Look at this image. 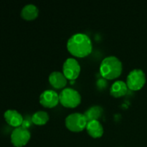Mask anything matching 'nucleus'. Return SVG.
<instances>
[{
  "mask_svg": "<svg viewBox=\"0 0 147 147\" xmlns=\"http://www.w3.org/2000/svg\"><path fill=\"white\" fill-rule=\"evenodd\" d=\"M67 49L75 57H84L88 55L93 49L90 37L85 33H76L67 42Z\"/></svg>",
  "mask_w": 147,
  "mask_h": 147,
  "instance_id": "f257e3e1",
  "label": "nucleus"
},
{
  "mask_svg": "<svg viewBox=\"0 0 147 147\" xmlns=\"http://www.w3.org/2000/svg\"><path fill=\"white\" fill-rule=\"evenodd\" d=\"M99 70L103 78L108 80H113L121 76L123 70V65L117 57L110 55L102 60Z\"/></svg>",
  "mask_w": 147,
  "mask_h": 147,
  "instance_id": "f03ea898",
  "label": "nucleus"
},
{
  "mask_svg": "<svg viewBox=\"0 0 147 147\" xmlns=\"http://www.w3.org/2000/svg\"><path fill=\"white\" fill-rule=\"evenodd\" d=\"M59 100L65 107L76 108L81 102V96L74 88H65L59 94Z\"/></svg>",
  "mask_w": 147,
  "mask_h": 147,
  "instance_id": "7ed1b4c3",
  "label": "nucleus"
},
{
  "mask_svg": "<svg viewBox=\"0 0 147 147\" xmlns=\"http://www.w3.org/2000/svg\"><path fill=\"white\" fill-rule=\"evenodd\" d=\"M65 126L67 129L73 132L82 131L87 126V119L84 113H70L65 119Z\"/></svg>",
  "mask_w": 147,
  "mask_h": 147,
  "instance_id": "20e7f679",
  "label": "nucleus"
},
{
  "mask_svg": "<svg viewBox=\"0 0 147 147\" xmlns=\"http://www.w3.org/2000/svg\"><path fill=\"white\" fill-rule=\"evenodd\" d=\"M128 88L132 90H139L143 88L146 83V75L139 68H135L130 71L126 78Z\"/></svg>",
  "mask_w": 147,
  "mask_h": 147,
  "instance_id": "39448f33",
  "label": "nucleus"
},
{
  "mask_svg": "<svg viewBox=\"0 0 147 147\" xmlns=\"http://www.w3.org/2000/svg\"><path fill=\"white\" fill-rule=\"evenodd\" d=\"M31 138V134L28 129L20 126L15 128L11 134V144L16 147L25 146Z\"/></svg>",
  "mask_w": 147,
  "mask_h": 147,
  "instance_id": "423d86ee",
  "label": "nucleus"
},
{
  "mask_svg": "<svg viewBox=\"0 0 147 147\" xmlns=\"http://www.w3.org/2000/svg\"><path fill=\"white\" fill-rule=\"evenodd\" d=\"M80 73V65L78 61L74 57L66 59L63 65V73L66 78L74 80L79 76Z\"/></svg>",
  "mask_w": 147,
  "mask_h": 147,
  "instance_id": "0eeeda50",
  "label": "nucleus"
},
{
  "mask_svg": "<svg viewBox=\"0 0 147 147\" xmlns=\"http://www.w3.org/2000/svg\"><path fill=\"white\" fill-rule=\"evenodd\" d=\"M59 102V94L51 89L44 90L40 96V103L45 108L55 107Z\"/></svg>",
  "mask_w": 147,
  "mask_h": 147,
  "instance_id": "6e6552de",
  "label": "nucleus"
},
{
  "mask_svg": "<svg viewBox=\"0 0 147 147\" xmlns=\"http://www.w3.org/2000/svg\"><path fill=\"white\" fill-rule=\"evenodd\" d=\"M4 119L9 125L14 128L21 126L24 121V119L21 113H19L17 111L11 109L6 111L4 113Z\"/></svg>",
  "mask_w": 147,
  "mask_h": 147,
  "instance_id": "1a4fd4ad",
  "label": "nucleus"
},
{
  "mask_svg": "<svg viewBox=\"0 0 147 147\" xmlns=\"http://www.w3.org/2000/svg\"><path fill=\"white\" fill-rule=\"evenodd\" d=\"M49 82L55 88L60 89L66 86L67 79L61 72L53 71L49 76Z\"/></svg>",
  "mask_w": 147,
  "mask_h": 147,
  "instance_id": "9d476101",
  "label": "nucleus"
},
{
  "mask_svg": "<svg viewBox=\"0 0 147 147\" xmlns=\"http://www.w3.org/2000/svg\"><path fill=\"white\" fill-rule=\"evenodd\" d=\"M86 130L88 134L93 138H100L103 134V127L98 120L88 121L86 126Z\"/></svg>",
  "mask_w": 147,
  "mask_h": 147,
  "instance_id": "9b49d317",
  "label": "nucleus"
},
{
  "mask_svg": "<svg viewBox=\"0 0 147 147\" xmlns=\"http://www.w3.org/2000/svg\"><path fill=\"white\" fill-rule=\"evenodd\" d=\"M128 86L126 82L123 80H116L110 88V94L115 98H119L126 95Z\"/></svg>",
  "mask_w": 147,
  "mask_h": 147,
  "instance_id": "f8f14e48",
  "label": "nucleus"
},
{
  "mask_svg": "<svg viewBox=\"0 0 147 147\" xmlns=\"http://www.w3.org/2000/svg\"><path fill=\"white\" fill-rule=\"evenodd\" d=\"M39 9L35 4H28L23 7L21 10V17L27 20H32L37 17Z\"/></svg>",
  "mask_w": 147,
  "mask_h": 147,
  "instance_id": "ddd939ff",
  "label": "nucleus"
},
{
  "mask_svg": "<svg viewBox=\"0 0 147 147\" xmlns=\"http://www.w3.org/2000/svg\"><path fill=\"white\" fill-rule=\"evenodd\" d=\"M103 108L98 105H95V106L88 108L86 111H85L84 115L87 119V121L88 122L91 121L98 120L103 115Z\"/></svg>",
  "mask_w": 147,
  "mask_h": 147,
  "instance_id": "4468645a",
  "label": "nucleus"
},
{
  "mask_svg": "<svg viewBox=\"0 0 147 147\" xmlns=\"http://www.w3.org/2000/svg\"><path fill=\"white\" fill-rule=\"evenodd\" d=\"M50 119V116L47 112L45 111H36L34 114H32L31 118V121L34 124L42 126L47 123Z\"/></svg>",
  "mask_w": 147,
  "mask_h": 147,
  "instance_id": "2eb2a0df",
  "label": "nucleus"
},
{
  "mask_svg": "<svg viewBox=\"0 0 147 147\" xmlns=\"http://www.w3.org/2000/svg\"><path fill=\"white\" fill-rule=\"evenodd\" d=\"M97 86L99 88H105L107 86V82L105 79H100L97 82Z\"/></svg>",
  "mask_w": 147,
  "mask_h": 147,
  "instance_id": "dca6fc26",
  "label": "nucleus"
}]
</instances>
